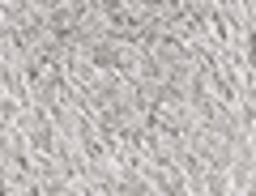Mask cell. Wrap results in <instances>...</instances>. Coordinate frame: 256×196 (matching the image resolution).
<instances>
[{"instance_id": "1", "label": "cell", "mask_w": 256, "mask_h": 196, "mask_svg": "<svg viewBox=\"0 0 256 196\" xmlns=\"http://www.w3.org/2000/svg\"><path fill=\"white\" fill-rule=\"evenodd\" d=\"M154 120L162 124V128H171V132H180V137H188L192 128H196V111H192L184 98H171V103H158L154 107Z\"/></svg>"}]
</instances>
